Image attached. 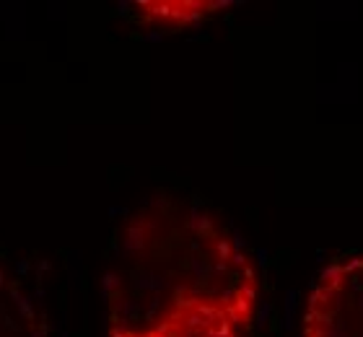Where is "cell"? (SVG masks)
Returning a JSON list of instances; mask_svg holds the SVG:
<instances>
[{"label": "cell", "mask_w": 363, "mask_h": 337, "mask_svg": "<svg viewBox=\"0 0 363 337\" xmlns=\"http://www.w3.org/2000/svg\"><path fill=\"white\" fill-rule=\"evenodd\" d=\"M101 296L106 337H255L262 275L216 213L156 197L122 223Z\"/></svg>", "instance_id": "cell-1"}, {"label": "cell", "mask_w": 363, "mask_h": 337, "mask_svg": "<svg viewBox=\"0 0 363 337\" xmlns=\"http://www.w3.org/2000/svg\"><path fill=\"white\" fill-rule=\"evenodd\" d=\"M301 337H363V252L322 267L303 304Z\"/></svg>", "instance_id": "cell-2"}, {"label": "cell", "mask_w": 363, "mask_h": 337, "mask_svg": "<svg viewBox=\"0 0 363 337\" xmlns=\"http://www.w3.org/2000/svg\"><path fill=\"white\" fill-rule=\"evenodd\" d=\"M0 337H52L37 293L0 260Z\"/></svg>", "instance_id": "cell-3"}, {"label": "cell", "mask_w": 363, "mask_h": 337, "mask_svg": "<svg viewBox=\"0 0 363 337\" xmlns=\"http://www.w3.org/2000/svg\"><path fill=\"white\" fill-rule=\"evenodd\" d=\"M228 3H140L135 8H143V16L151 18V21L161 23H189L195 18H203V16L218 11V8H226Z\"/></svg>", "instance_id": "cell-4"}]
</instances>
